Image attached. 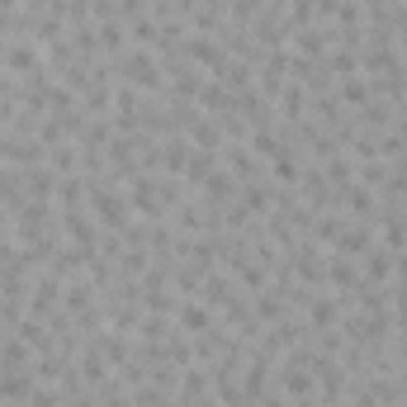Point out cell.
Masks as SVG:
<instances>
[{"instance_id": "7a4b0ae2", "label": "cell", "mask_w": 407, "mask_h": 407, "mask_svg": "<svg viewBox=\"0 0 407 407\" xmlns=\"http://www.w3.org/2000/svg\"><path fill=\"white\" fill-rule=\"evenodd\" d=\"M185 327H190V331H199V327H204V331H209V308L190 303V308H185Z\"/></svg>"}, {"instance_id": "6da1fadb", "label": "cell", "mask_w": 407, "mask_h": 407, "mask_svg": "<svg viewBox=\"0 0 407 407\" xmlns=\"http://www.w3.org/2000/svg\"><path fill=\"white\" fill-rule=\"evenodd\" d=\"M10 67H15V71H29V67H34V48H29V43L10 48Z\"/></svg>"}]
</instances>
